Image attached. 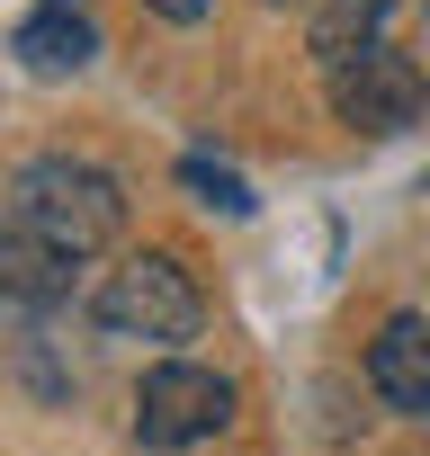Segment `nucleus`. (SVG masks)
Segmentation results:
<instances>
[{
  "label": "nucleus",
  "instance_id": "10",
  "mask_svg": "<svg viewBox=\"0 0 430 456\" xmlns=\"http://www.w3.org/2000/svg\"><path fill=\"white\" fill-rule=\"evenodd\" d=\"M144 10H153V19H170V28H197L215 0H144Z\"/></svg>",
  "mask_w": 430,
  "mask_h": 456
},
{
  "label": "nucleus",
  "instance_id": "6",
  "mask_svg": "<svg viewBox=\"0 0 430 456\" xmlns=\"http://www.w3.org/2000/svg\"><path fill=\"white\" fill-rule=\"evenodd\" d=\"M368 385L385 411H430V314H385L368 340Z\"/></svg>",
  "mask_w": 430,
  "mask_h": 456
},
{
  "label": "nucleus",
  "instance_id": "8",
  "mask_svg": "<svg viewBox=\"0 0 430 456\" xmlns=\"http://www.w3.org/2000/svg\"><path fill=\"white\" fill-rule=\"evenodd\" d=\"M394 10H403V0H314V28H305V45H314V63L332 72V63H350V54H368V45H385V28H394Z\"/></svg>",
  "mask_w": 430,
  "mask_h": 456
},
{
  "label": "nucleus",
  "instance_id": "5",
  "mask_svg": "<svg viewBox=\"0 0 430 456\" xmlns=\"http://www.w3.org/2000/svg\"><path fill=\"white\" fill-rule=\"evenodd\" d=\"M63 296H72V260L0 215V322H45Z\"/></svg>",
  "mask_w": 430,
  "mask_h": 456
},
{
  "label": "nucleus",
  "instance_id": "7",
  "mask_svg": "<svg viewBox=\"0 0 430 456\" xmlns=\"http://www.w3.org/2000/svg\"><path fill=\"white\" fill-rule=\"evenodd\" d=\"M90 54H99L90 0H37V10H28V28H19V63H28V72L63 81V72H81Z\"/></svg>",
  "mask_w": 430,
  "mask_h": 456
},
{
  "label": "nucleus",
  "instance_id": "9",
  "mask_svg": "<svg viewBox=\"0 0 430 456\" xmlns=\"http://www.w3.org/2000/svg\"><path fill=\"white\" fill-rule=\"evenodd\" d=\"M179 188H188L197 206H215V215H252V188H243V170L206 161V152H188V161H179Z\"/></svg>",
  "mask_w": 430,
  "mask_h": 456
},
{
  "label": "nucleus",
  "instance_id": "3",
  "mask_svg": "<svg viewBox=\"0 0 430 456\" xmlns=\"http://www.w3.org/2000/svg\"><path fill=\"white\" fill-rule=\"evenodd\" d=\"M234 376H215V367H197V358H161V367H144V385H135V447H153V456H179V447H206V438H225L234 429Z\"/></svg>",
  "mask_w": 430,
  "mask_h": 456
},
{
  "label": "nucleus",
  "instance_id": "1",
  "mask_svg": "<svg viewBox=\"0 0 430 456\" xmlns=\"http://www.w3.org/2000/svg\"><path fill=\"white\" fill-rule=\"evenodd\" d=\"M10 224H28L37 242H54L72 269L81 260H99L117 233H126V188H117V170H99V161H81V152H37L19 179H10V206H0Z\"/></svg>",
  "mask_w": 430,
  "mask_h": 456
},
{
  "label": "nucleus",
  "instance_id": "11",
  "mask_svg": "<svg viewBox=\"0 0 430 456\" xmlns=\"http://www.w3.org/2000/svg\"><path fill=\"white\" fill-rule=\"evenodd\" d=\"M269 10H314V0H269Z\"/></svg>",
  "mask_w": 430,
  "mask_h": 456
},
{
  "label": "nucleus",
  "instance_id": "2",
  "mask_svg": "<svg viewBox=\"0 0 430 456\" xmlns=\"http://www.w3.org/2000/svg\"><path fill=\"white\" fill-rule=\"evenodd\" d=\"M90 322H99L108 340H135V349H179V340H197L206 296H197V278H188L170 251H135L126 269L99 278Z\"/></svg>",
  "mask_w": 430,
  "mask_h": 456
},
{
  "label": "nucleus",
  "instance_id": "4",
  "mask_svg": "<svg viewBox=\"0 0 430 456\" xmlns=\"http://www.w3.org/2000/svg\"><path fill=\"white\" fill-rule=\"evenodd\" d=\"M430 108V72L394 45H368L350 63H332V117L350 134H412Z\"/></svg>",
  "mask_w": 430,
  "mask_h": 456
}]
</instances>
